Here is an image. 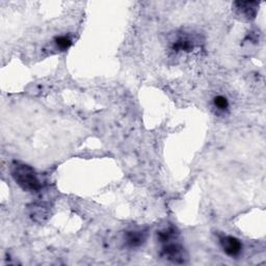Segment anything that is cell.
Wrapping results in <instances>:
<instances>
[{
  "instance_id": "ba28073f",
  "label": "cell",
  "mask_w": 266,
  "mask_h": 266,
  "mask_svg": "<svg viewBox=\"0 0 266 266\" xmlns=\"http://www.w3.org/2000/svg\"><path fill=\"white\" fill-rule=\"evenodd\" d=\"M216 108H218L220 111H227L229 108L228 99L224 96H217L214 100Z\"/></svg>"
},
{
  "instance_id": "6da1fadb",
  "label": "cell",
  "mask_w": 266,
  "mask_h": 266,
  "mask_svg": "<svg viewBox=\"0 0 266 266\" xmlns=\"http://www.w3.org/2000/svg\"><path fill=\"white\" fill-rule=\"evenodd\" d=\"M12 176L14 180L26 192H38L42 185L36 171L25 164L15 162L12 165Z\"/></svg>"
},
{
  "instance_id": "8992f818",
  "label": "cell",
  "mask_w": 266,
  "mask_h": 266,
  "mask_svg": "<svg viewBox=\"0 0 266 266\" xmlns=\"http://www.w3.org/2000/svg\"><path fill=\"white\" fill-rule=\"evenodd\" d=\"M195 46L193 39L189 36L180 37L174 44L173 48L176 51H191Z\"/></svg>"
},
{
  "instance_id": "52a82bcc",
  "label": "cell",
  "mask_w": 266,
  "mask_h": 266,
  "mask_svg": "<svg viewBox=\"0 0 266 266\" xmlns=\"http://www.w3.org/2000/svg\"><path fill=\"white\" fill-rule=\"evenodd\" d=\"M55 42H56L57 47H58L59 49H61V50H67V49H69V48L71 47V45H72V40H71L69 37H67V36L57 37L56 40H55Z\"/></svg>"
},
{
  "instance_id": "277c9868",
  "label": "cell",
  "mask_w": 266,
  "mask_h": 266,
  "mask_svg": "<svg viewBox=\"0 0 266 266\" xmlns=\"http://www.w3.org/2000/svg\"><path fill=\"white\" fill-rule=\"evenodd\" d=\"M238 14L247 20L255 19L258 11V3L256 2H238L235 3Z\"/></svg>"
},
{
  "instance_id": "7a4b0ae2",
  "label": "cell",
  "mask_w": 266,
  "mask_h": 266,
  "mask_svg": "<svg viewBox=\"0 0 266 266\" xmlns=\"http://www.w3.org/2000/svg\"><path fill=\"white\" fill-rule=\"evenodd\" d=\"M162 256L169 261L174 263H184L185 262V253L183 247L177 242V238L172 239L167 243L163 244Z\"/></svg>"
},
{
  "instance_id": "5b68a950",
  "label": "cell",
  "mask_w": 266,
  "mask_h": 266,
  "mask_svg": "<svg viewBox=\"0 0 266 266\" xmlns=\"http://www.w3.org/2000/svg\"><path fill=\"white\" fill-rule=\"evenodd\" d=\"M147 237L146 231H130L125 234V242L130 248H139L146 243Z\"/></svg>"
},
{
  "instance_id": "3957f363",
  "label": "cell",
  "mask_w": 266,
  "mask_h": 266,
  "mask_svg": "<svg viewBox=\"0 0 266 266\" xmlns=\"http://www.w3.org/2000/svg\"><path fill=\"white\" fill-rule=\"evenodd\" d=\"M220 243L224 252L230 257H237L243 251V244L236 237L223 235L220 238Z\"/></svg>"
}]
</instances>
